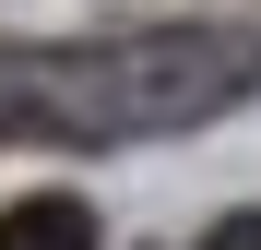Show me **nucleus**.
<instances>
[{
	"label": "nucleus",
	"mask_w": 261,
	"mask_h": 250,
	"mask_svg": "<svg viewBox=\"0 0 261 250\" xmlns=\"http://www.w3.org/2000/svg\"><path fill=\"white\" fill-rule=\"evenodd\" d=\"M261 83L249 36H119V48H48V60H0V131H48V143H119V131H190V119L238 107Z\"/></svg>",
	"instance_id": "nucleus-1"
},
{
	"label": "nucleus",
	"mask_w": 261,
	"mask_h": 250,
	"mask_svg": "<svg viewBox=\"0 0 261 250\" xmlns=\"http://www.w3.org/2000/svg\"><path fill=\"white\" fill-rule=\"evenodd\" d=\"M0 250H95V202L83 191H24L0 215Z\"/></svg>",
	"instance_id": "nucleus-2"
},
{
	"label": "nucleus",
	"mask_w": 261,
	"mask_h": 250,
	"mask_svg": "<svg viewBox=\"0 0 261 250\" xmlns=\"http://www.w3.org/2000/svg\"><path fill=\"white\" fill-rule=\"evenodd\" d=\"M202 250H261V215H226V226H214Z\"/></svg>",
	"instance_id": "nucleus-3"
}]
</instances>
